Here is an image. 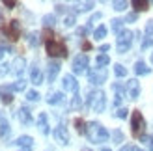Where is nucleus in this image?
Here are the masks:
<instances>
[{"instance_id": "nucleus-32", "label": "nucleus", "mask_w": 153, "mask_h": 151, "mask_svg": "<svg viewBox=\"0 0 153 151\" xmlns=\"http://www.w3.org/2000/svg\"><path fill=\"white\" fill-rule=\"evenodd\" d=\"M75 127H76V131H79L80 134H86V125H84V121H82L80 118L75 119Z\"/></svg>"}, {"instance_id": "nucleus-55", "label": "nucleus", "mask_w": 153, "mask_h": 151, "mask_svg": "<svg viewBox=\"0 0 153 151\" xmlns=\"http://www.w3.org/2000/svg\"><path fill=\"white\" fill-rule=\"evenodd\" d=\"M22 151H26V149H22Z\"/></svg>"}, {"instance_id": "nucleus-33", "label": "nucleus", "mask_w": 153, "mask_h": 151, "mask_svg": "<svg viewBox=\"0 0 153 151\" xmlns=\"http://www.w3.org/2000/svg\"><path fill=\"white\" fill-rule=\"evenodd\" d=\"M39 97H41V95L37 93L36 90H30V92H26V99H28V101H39Z\"/></svg>"}, {"instance_id": "nucleus-4", "label": "nucleus", "mask_w": 153, "mask_h": 151, "mask_svg": "<svg viewBox=\"0 0 153 151\" xmlns=\"http://www.w3.org/2000/svg\"><path fill=\"white\" fill-rule=\"evenodd\" d=\"M133 45V32L129 30H121V34H118V41H116V49L120 54H125V52L131 49Z\"/></svg>"}, {"instance_id": "nucleus-16", "label": "nucleus", "mask_w": 153, "mask_h": 151, "mask_svg": "<svg viewBox=\"0 0 153 151\" xmlns=\"http://www.w3.org/2000/svg\"><path fill=\"white\" fill-rule=\"evenodd\" d=\"M0 99L4 104L13 103V95H11V86H0Z\"/></svg>"}, {"instance_id": "nucleus-35", "label": "nucleus", "mask_w": 153, "mask_h": 151, "mask_svg": "<svg viewBox=\"0 0 153 151\" xmlns=\"http://www.w3.org/2000/svg\"><path fill=\"white\" fill-rule=\"evenodd\" d=\"M112 138H114V142H116V144H120V142H123V132H121L120 129H116L112 132Z\"/></svg>"}, {"instance_id": "nucleus-5", "label": "nucleus", "mask_w": 153, "mask_h": 151, "mask_svg": "<svg viewBox=\"0 0 153 151\" xmlns=\"http://www.w3.org/2000/svg\"><path fill=\"white\" fill-rule=\"evenodd\" d=\"M146 127V121H144V116L140 114V110H134L133 116H131V131L134 136H138L140 131Z\"/></svg>"}, {"instance_id": "nucleus-40", "label": "nucleus", "mask_w": 153, "mask_h": 151, "mask_svg": "<svg viewBox=\"0 0 153 151\" xmlns=\"http://www.w3.org/2000/svg\"><path fill=\"white\" fill-rule=\"evenodd\" d=\"M114 97H116V99H114V107H120V104H121V99H123V93H116Z\"/></svg>"}, {"instance_id": "nucleus-51", "label": "nucleus", "mask_w": 153, "mask_h": 151, "mask_svg": "<svg viewBox=\"0 0 153 151\" xmlns=\"http://www.w3.org/2000/svg\"><path fill=\"white\" fill-rule=\"evenodd\" d=\"M133 151H144V149H140V147H133Z\"/></svg>"}, {"instance_id": "nucleus-6", "label": "nucleus", "mask_w": 153, "mask_h": 151, "mask_svg": "<svg viewBox=\"0 0 153 151\" xmlns=\"http://www.w3.org/2000/svg\"><path fill=\"white\" fill-rule=\"evenodd\" d=\"M106 77H108V73H106V69H103V67H95V69H91L88 73V78L91 84H95V86H101L103 82L106 80Z\"/></svg>"}, {"instance_id": "nucleus-47", "label": "nucleus", "mask_w": 153, "mask_h": 151, "mask_svg": "<svg viewBox=\"0 0 153 151\" xmlns=\"http://www.w3.org/2000/svg\"><path fill=\"white\" fill-rule=\"evenodd\" d=\"M76 32H79V36H86V32H88V28H79V30H76Z\"/></svg>"}, {"instance_id": "nucleus-48", "label": "nucleus", "mask_w": 153, "mask_h": 151, "mask_svg": "<svg viewBox=\"0 0 153 151\" xmlns=\"http://www.w3.org/2000/svg\"><path fill=\"white\" fill-rule=\"evenodd\" d=\"M82 49H84V50H90V49H91V45H90L88 41H84V43H82Z\"/></svg>"}, {"instance_id": "nucleus-13", "label": "nucleus", "mask_w": 153, "mask_h": 151, "mask_svg": "<svg viewBox=\"0 0 153 151\" xmlns=\"http://www.w3.org/2000/svg\"><path fill=\"white\" fill-rule=\"evenodd\" d=\"M54 138L60 142V144H69V132L64 125H58L54 129Z\"/></svg>"}, {"instance_id": "nucleus-42", "label": "nucleus", "mask_w": 153, "mask_h": 151, "mask_svg": "<svg viewBox=\"0 0 153 151\" xmlns=\"http://www.w3.org/2000/svg\"><path fill=\"white\" fill-rule=\"evenodd\" d=\"M101 17H103V15H101V13H95V15H94V17H91V19H90V24H88V28H90L91 24H94V22H95V21H99V19H101Z\"/></svg>"}, {"instance_id": "nucleus-45", "label": "nucleus", "mask_w": 153, "mask_h": 151, "mask_svg": "<svg viewBox=\"0 0 153 151\" xmlns=\"http://www.w3.org/2000/svg\"><path fill=\"white\" fill-rule=\"evenodd\" d=\"M140 142H142V144H146V146H151V138L149 136H140Z\"/></svg>"}, {"instance_id": "nucleus-50", "label": "nucleus", "mask_w": 153, "mask_h": 151, "mask_svg": "<svg viewBox=\"0 0 153 151\" xmlns=\"http://www.w3.org/2000/svg\"><path fill=\"white\" fill-rule=\"evenodd\" d=\"M120 151H133V147H131V146H123V147H121Z\"/></svg>"}, {"instance_id": "nucleus-27", "label": "nucleus", "mask_w": 153, "mask_h": 151, "mask_svg": "<svg viewBox=\"0 0 153 151\" xmlns=\"http://www.w3.org/2000/svg\"><path fill=\"white\" fill-rule=\"evenodd\" d=\"M54 24H56V17H54V15H45V17H43V26L45 28H51Z\"/></svg>"}, {"instance_id": "nucleus-36", "label": "nucleus", "mask_w": 153, "mask_h": 151, "mask_svg": "<svg viewBox=\"0 0 153 151\" xmlns=\"http://www.w3.org/2000/svg\"><path fill=\"white\" fill-rule=\"evenodd\" d=\"M64 24L67 26V28H71V26H75V15L71 13V15H67V17L64 19Z\"/></svg>"}, {"instance_id": "nucleus-26", "label": "nucleus", "mask_w": 153, "mask_h": 151, "mask_svg": "<svg viewBox=\"0 0 153 151\" xmlns=\"http://www.w3.org/2000/svg\"><path fill=\"white\" fill-rule=\"evenodd\" d=\"M80 107H82V99H80V95H79V93H75L73 101H71V104H69V108H71V110H79Z\"/></svg>"}, {"instance_id": "nucleus-25", "label": "nucleus", "mask_w": 153, "mask_h": 151, "mask_svg": "<svg viewBox=\"0 0 153 151\" xmlns=\"http://www.w3.org/2000/svg\"><path fill=\"white\" fill-rule=\"evenodd\" d=\"M95 64H97V67H103V69H105V65L110 64V58L106 56V54H99L97 60H95Z\"/></svg>"}, {"instance_id": "nucleus-53", "label": "nucleus", "mask_w": 153, "mask_h": 151, "mask_svg": "<svg viewBox=\"0 0 153 151\" xmlns=\"http://www.w3.org/2000/svg\"><path fill=\"white\" fill-rule=\"evenodd\" d=\"M151 64H153V54H151Z\"/></svg>"}, {"instance_id": "nucleus-21", "label": "nucleus", "mask_w": 153, "mask_h": 151, "mask_svg": "<svg viewBox=\"0 0 153 151\" xmlns=\"http://www.w3.org/2000/svg\"><path fill=\"white\" fill-rule=\"evenodd\" d=\"M10 134V123L4 118V114H0V136H7Z\"/></svg>"}, {"instance_id": "nucleus-3", "label": "nucleus", "mask_w": 153, "mask_h": 151, "mask_svg": "<svg viewBox=\"0 0 153 151\" xmlns=\"http://www.w3.org/2000/svg\"><path fill=\"white\" fill-rule=\"evenodd\" d=\"M45 47H47V52L49 56H67V47L64 41H58V39H47L45 43Z\"/></svg>"}, {"instance_id": "nucleus-1", "label": "nucleus", "mask_w": 153, "mask_h": 151, "mask_svg": "<svg viewBox=\"0 0 153 151\" xmlns=\"http://www.w3.org/2000/svg\"><path fill=\"white\" fill-rule=\"evenodd\" d=\"M86 136H88L90 142H94V144H101V142H106L110 138V134H108V131H106L101 123L90 121L86 125Z\"/></svg>"}, {"instance_id": "nucleus-34", "label": "nucleus", "mask_w": 153, "mask_h": 151, "mask_svg": "<svg viewBox=\"0 0 153 151\" xmlns=\"http://www.w3.org/2000/svg\"><path fill=\"white\" fill-rule=\"evenodd\" d=\"M112 7L116 11H123L125 7H127V2H121V0H116V2H112Z\"/></svg>"}, {"instance_id": "nucleus-56", "label": "nucleus", "mask_w": 153, "mask_h": 151, "mask_svg": "<svg viewBox=\"0 0 153 151\" xmlns=\"http://www.w3.org/2000/svg\"><path fill=\"white\" fill-rule=\"evenodd\" d=\"M84 151H88V149H84Z\"/></svg>"}, {"instance_id": "nucleus-15", "label": "nucleus", "mask_w": 153, "mask_h": 151, "mask_svg": "<svg viewBox=\"0 0 153 151\" xmlns=\"http://www.w3.org/2000/svg\"><path fill=\"white\" fill-rule=\"evenodd\" d=\"M30 82H32L34 86L43 84V73L39 71V67H37V65H34L32 71H30Z\"/></svg>"}, {"instance_id": "nucleus-17", "label": "nucleus", "mask_w": 153, "mask_h": 151, "mask_svg": "<svg viewBox=\"0 0 153 151\" xmlns=\"http://www.w3.org/2000/svg\"><path fill=\"white\" fill-rule=\"evenodd\" d=\"M15 144L21 146V147H25V149L28 151L30 147L34 146V138H32V136H26V134H25V136H19L17 140H15Z\"/></svg>"}, {"instance_id": "nucleus-12", "label": "nucleus", "mask_w": 153, "mask_h": 151, "mask_svg": "<svg viewBox=\"0 0 153 151\" xmlns=\"http://www.w3.org/2000/svg\"><path fill=\"white\" fill-rule=\"evenodd\" d=\"M25 67H26V60L22 58V56H17V58L13 60V64H11V73L17 75V77H21L22 71H25Z\"/></svg>"}, {"instance_id": "nucleus-38", "label": "nucleus", "mask_w": 153, "mask_h": 151, "mask_svg": "<svg viewBox=\"0 0 153 151\" xmlns=\"http://www.w3.org/2000/svg\"><path fill=\"white\" fill-rule=\"evenodd\" d=\"M144 32H146V36H148V37H151V36H153V19H151V21H148L146 30H144Z\"/></svg>"}, {"instance_id": "nucleus-19", "label": "nucleus", "mask_w": 153, "mask_h": 151, "mask_svg": "<svg viewBox=\"0 0 153 151\" xmlns=\"http://www.w3.org/2000/svg\"><path fill=\"white\" fill-rule=\"evenodd\" d=\"M134 73H136V75H149L151 69L146 65V62H144V60H138V62L134 64Z\"/></svg>"}, {"instance_id": "nucleus-24", "label": "nucleus", "mask_w": 153, "mask_h": 151, "mask_svg": "<svg viewBox=\"0 0 153 151\" xmlns=\"http://www.w3.org/2000/svg\"><path fill=\"white\" fill-rule=\"evenodd\" d=\"M131 6L134 7V11H146L148 10V2H142V0H133Z\"/></svg>"}, {"instance_id": "nucleus-22", "label": "nucleus", "mask_w": 153, "mask_h": 151, "mask_svg": "<svg viewBox=\"0 0 153 151\" xmlns=\"http://www.w3.org/2000/svg\"><path fill=\"white\" fill-rule=\"evenodd\" d=\"M94 6H95L94 2H79L75 6V11H90Z\"/></svg>"}, {"instance_id": "nucleus-7", "label": "nucleus", "mask_w": 153, "mask_h": 151, "mask_svg": "<svg viewBox=\"0 0 153 151\" xmlns=\"http://www.w3.org/2000/svg\"><path fill=\"white\" fill-rule=\"evenodd\" d=\"M88 56L86 54H79V56H75L73 60V73L75 75H84L88 71Z\"/></svg>"}, {"instance_id": "nucleus-52", "label": "nucleus", "mask_w": 153, "mask_h": 151, "mask_svg": "<svg viewBox=\"0 0 153 151\" xmlns=\"http://www.w3.org/2000/svg\"><path fill=\"white\" fill-rule=\"evenodd\" d=\"M101 151H112V149H108V147H103V149H101Z\"/></svg>"}, {"instance_id": "nucleus-39", "label": "nucleus", "mask_w": 153, "mask_h": 151, "mask_svg": "<svg viewBox=\"0 0 153 151\" xmlns=\"http://www.w3.org/2000/svg\"><path fill=\"white\" fill-rule=\"evenodd\" d=\"M127 112H129L127 108H120V110L116 112V118H121V119H125V118H127Z\"/></svg>"}, {"instance_id": "nucleus-29", "label": "nucleus", "mask_w": 153, "mask_h": 151, "mask_svg": "<svg viewBox=\"0 0 153 151\" xmlns=\"http://www.w3.org/2000/svg\"><path fill=\"white\" fill-rule=\"evenodd\" d=\"M123 22L125 21H121V19H112V30L116 34H121V28H123Z\"/></svg>"}, {"instance_id": "nucleus-54", "label": "nucleus", "mask_w": 153, "mask_h": 151, "mask_svg": "<svg viewBox=\"0 0 153 151\" xmlns=\"http://www.w3.org/2000/svg\"><path fill=\"white\" fill-rule=\"evenodd\" d=\"M151 151H153V142H151Z\"/></svg>"}, {"instance_id": "nucleus-14", "label": "nucleus", "mask_w": 153, "mask_h": 151, "mask_svg": "<svg viewBox=\"0 0 153 151\" xmlns=\"http://www.w3.org/2000/svg\"><path fill=\"white\" fill-rule=\"evenodd\" d=\"M17 118H19V121L22 125H30V123H32V112H30L26 107H21L17 110Z\"/></svg>"}, {"instance_id": "nucleus-37", "label": "nucleus", "mask_w": 153, "mask_h": 151, "mask_svg": "<svg viewBox=\"0 0 153 151\" xmlns=\"http://www.w3.org/2000/svg\"><path fill=\"white\" fill-rule=\"evenodd\" d=\"M10 67H11V65H7V64H0V77H6V75L11 71Z\"/></svg>"}, {"instance_id": "nucleus-20", "label": "nucleus", "mask_w": 153, "mask_h": 151, "mask_svg": "<svg viewBox=\"0 0 153 151\" xmlns=\"http://www.w3.org/2000/svg\"><path fill=\"white\" fill-rule=\"evenodd\" d=\"M47 103L49 104H60V103H64V93L62 92H52V93H49Z\"/></svg>"}, {"instance_id": "nucleus-41", "label": "nucleus", "mask_w": 153, "mask_h": 151, "mask_svg": "<svg viewBox=\"0 0 153 151\" xmlns=\"http://www.w3.org/2000/svg\"><path fill=\"white\" fill-rule=\"evenodd\" d=\"M149 45H153V37H148V39H144V41H142V50H144V49H148Z\"/></svg>"}, {"instance_id": "nucleus-10", "label": "nucleus", "mask_w": 153, "mask_h": 151, "mask_svg": "<svg viewBox=\"0 0 153 151\" xmlns=\"http://www.w3.org/2000/svg\"><path fill=\"white\" fill-rule=\"evenodd\" d=\"M62 86H64L65 92H73V93H76V90H79V82H76V78L73 77V75H64Z\"/></svg>"}, {"instance_id": "nucleus-18", "label": "nucleus", "mask_w": 153, "mask_h": 151, "mask_svg": "<svg viewBox=\"0 0 153 151\" xmlns=\"http://www.w3.org/2000/svg\"><path fill=\"white\" fill-rule=\"evenodd\" d=\"M37 129H39L43 134H49L51 131H49V125H47V114H39V118H37Z\"/></svg>"}, {"instance_id": "nucleus-23", "label": "nucleus", "mask_w": 153, "mask_h": 151, "mask_svg": "<svg viewBox=\"0 0 153 151\" xmlns=\"http://www.w3.org/2000/svg\"><path fill=\"white\" fill-rule=\"evenodd\" d=\"M28 43H30V47H37V45L41 43V37H39V34L37 32H32L28 36Z\"/></svg>"}, {"instance_id": "nucleus-44", "label": "nucleus", "mask_w": 153, "mask_h": 151, "mask_svg": "<svg viewBox=\"0 0 153 151\" xmlns=\"http://www.w3.org/2000/svg\"><path fill=\"white\" fill-rule=\"evenodd\" d=\"M6 52H10V47H4V45H0V60H2V56L6 54Z\"/></svg>"}, {"instance_id": "nucleus-31", "label": "nucleus", "mask_w": 153, "mask_h": 151, "mask_svg": "<svg viewBox=\"0 0 153 151\" xmlns=\"http://www.w3.org/2000/svg\"><path fill=\"white\" fill-rule=\"evenodd\" d=\"M106 36V26H99V28H95V32H94V37L95 39H103V37Z\"/></svg>"}, {"instance_id": "nucleus-2", "label": "nucleus", "mask_w": 153, "mask_h": 151, "mask_svg": "<svg viewBox=\"0 0 153 151\" xmlns=\"http://www.w3.org/2000/svg\"><path fill=\"white\" fill-rule=\"evenodd\" d=\"M88 107L94 110V112H103L106 107V95L105 92L97 90V92H90L88 95Z\"/></svg>"}, {"instance_id": "nucleus-49", "label": "nucleus", "mask_w": 153, "mask_h": 151, "mask_svg": "<svg viewBox=\"0 0 153 151\" xmlns=\"http://www.w3.org/2000/svg\"><path fill=\"white\" fill-rule=\"evenodd\" d=\"M108 49H110V45H101V49H99V50H101V52H106Z\"/></svg>"}, {"instance_id": "nucleus-9", "label": "nucleus", "mask_w": 153, "mask_h": 151, "mask_svg": "<svg viewBox=\"0 0 153 151\" xmlns=\"http://www.w3.org/2000/svg\"><path fill=\"white\" fill-rule=\"evenodd\" d=\"M125 90H127V95L131 97V99H138V95H140V82L136 78H131L125 84Z\"/></svg>"}, {"instance_id": "nucleus-11", "label": "nucleus", "mask_w": 153, "mask_h": 151, "mask_svg": "<svg viewBox=\"0 0 153 151\" xmlns=\"http://www.w3.org/2000/svg\"><path fill=\"white\" fill-rule=\"evenodd\" d=\"M58 73H60V62L51 60L49 65H47V78H49V82H54V78L58 77Z\"/></svg>"}, {"instance_id": "nucleus-43", "label": "nucleus", "mask_w": 153, "mask_h": 151, "mask_svg": "<svg viewBox=\"0 0 153 151\" xmlns=\"http://www.w3.org/2000/svg\"><path fill=\"white\" fill-rule=\"evenodd\" d=\"M136 17H138L136 13H129L127 17H125V21H127V22H134V21H136Z\"/></svg>"}, {"instance_id": "nucleus-8", "label": "nucleus", "mask_w": 153, "mask_h": 151, "mask_svg": "<svg viewBox=\"0 0 153 151\" xmlns=\"http://www.w3.org/2000/svg\"><path fill=\"white\" fill-rule=\"evenodd\" d=\"M0 34L7 36L11 41L19 39V36H21V22H19V21H11L7 28H2V30H0Z\"/></svg>"}, {"instance_id": "nucleus-46", "label": "nucleus", "mask_w": 153, "mask_h": 151, "mask_svg": "<svg viewBox=\"0 0 153 151\" xmlns=\"http://www.w3.org/2000/svg\"><path fill=\"white\" fill-rule=\"evenodd\" d=\"M4 6H6V7H10V10H13V7L17 6V4H15V2H10V0H7V2H4Z\"/></svg>"}, {"instance_id": "nucleus-30", "label": "nucleus", "mask_w": 153, "mask_h": 151, "mask_svg": "<svg viewBox=\"0 0 153 151\" xmlns=\"http://www.w3.org/2000/svg\"><path fill=\"white\" fill-rule=\"evenodd\" d=\"M114 75L121 78V77H125V75H127V69L121 64H116V65H114Z\"/></svg>"}, {"instance_id": "nucleus-28", "label": "nucleus", "mask_w": 153, "mask_h": 151, "mask_svg": "<svg viewBox=\"0 0 153 151\" xmlns=\"http://www.w3.org/2000/svg\"><path fill=\"white\" fill-rule=\"evenodd\" d=\"M25 88H26V82L21 78V80H17V82L11 84V92H25Z\"/></svg>"}]
</instances>
